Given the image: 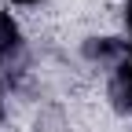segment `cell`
I'll list each match as a JSON object with an SVG mask.
<instances>
[{"label":"cell","mask_w":132,"mask_h":132,"mask_svg":"<svg viewBox=\"0 0 132 132\" xmlns=\"http://www.w3.org/2000/svg\"><path fill=\"white\" fill-rule=\"evenodd\" d=\"M0 118H4V106H0Z\"/></svg>","instance_id":"6"},{"label":"cell","mask_w":132,"mask_h":132,"mask_svg":"<svg viewBox=\"0 0 132 132\" xmlns=\"http://www.w3.org/2000/svg\"><path fill=\"white\" fill-rule=\"evenodd\" d=\"M121 52H125V44L121 40H110V37H103V40H88L85 44V55L88 59H121Z\"/></svg>","instance_id":"3"},{"label":"cell","mask_w":132,"mask_h":132,"mask_svg":"<svg viewBox=\"0 0 132 132\" xmlns=\"http://www.w3.org/2000/svg\"><path fill=\"white\" fill-rule=\"evenodd\" d=\"M15 4H40V0H15Z\"/></svg>","instance_id":"5"},{"label":"cell","mask_w":132,"mask_h":132,"mask_svg":"<svg viewBox=\"0 0 132 132\" xmlns=\"http://www.w3.org/2000/svg\"><path fill=\"white\" fill-rule=\"evenodd\" d=\"M110 103L118 114H132V62H118L110 77Z\"/></svg>","instance_id":"1"},{"label":"cell","mask_w":132,"mask_h":132,"mask_svg":"<svg viewBox=\"0 0 132 132\" xmlns=\"http://www.w3.org/2000/svg\"><path fill=\"white\" fill-rule=\"evenodd\" d=\"M125 22H128V29H132V0H128V7H125Z\"/></svg>","instance_id":"4"},{"label":"cell","mask_w":132,"mask_h":132,"mask_svg":"<svg viewBox=\"0 0 132 132\" xmlns=\"http://www.w3.org/2000/svg\"><path fill=\"white\" fill-rule=\"evenodd\" d=\"M19 55H22V33H19V22H15L7 11H0V66H11Z\"/></svg>","instance_id":"2"}]
</instances>
